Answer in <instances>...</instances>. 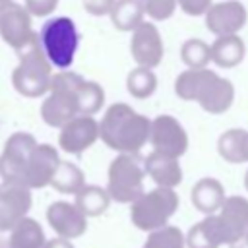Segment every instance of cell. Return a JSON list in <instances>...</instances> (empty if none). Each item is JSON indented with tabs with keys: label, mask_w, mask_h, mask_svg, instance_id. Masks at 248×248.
<instances>
[{
	"label": "cell",
	"mask_w": 248,
	"mask_h": 248,
	"mask_svg": "<svg viewBox=\"0 0 248 248\" xmlns=\"http://www.w3.org/2000/svg\"><path fill=\"white\" fill-rule=\"evenodd\" d=\"M149 134L151 120L126 103L110 105L99 122V138L107 147L118 153L138 155V151L149 141Z\"/></svg>",
	"instance_id": "6da1fadb"
},
{
	"label": "cell",
	"mask_w": 248,
	"mask_h": 248,
	"mask_svg": "<svg viewBox=\"0 0 248 248\" xmlns=\"http://www.w3.org/2000/svg\"><path fill=\"white\" fill-rule=\"evenodd\" d=\"M174 93L182 101L198 103L209 114H223L234 101V85L207 68H188L174 79Z\"/></svg>",
	"instance_id": "7a4b0ae2"
},
{
	"label": "cell",
	"mask_w": 248,
	"mask_h": 248,
	"mask_svg": "<svg viewBox=\"0 0 248 248\" xmlns=\"http://www.w3.org/2000/svg\"><path fill=\"white\" fill-rule=\"evenodd\" d=\"M83 78L70 70H60L52 74L50 89L41 105V116L50 128H62L66 122L81 114L79 107V87Z\"/></svg>",
	"instance_id": "3957f363"
},
{
	"label": "cell",
	"mask_w": 248,
	"mask_h": 248,
	"mask_svg": "<svg viewBox=\"0 0 248 248\" xmlns=\"http://www.w3.org/2000/svg\"><path fill=\"white\" fill-rule=\"evenodd\" d=\"M17 66L12 72V85L14 89L29 99H37L50 89L52 81V64L45 56L41 43H39V33L31 39L27 46L17 50Z\"/></svg>",
	"instance_id": "277c9868"
},
{
	"label": "cell",
	"mask_w": 248,
	"mask_h": 248,
	"mask_svg": "<svg viewBox=\"0 0 248 248\" xmlns=\"http://www.w3.org/2000/svg\"><path fill=\"white\" fill-rule=\"evenodd\" d=\"M39 43L45 56L54 68L68 70L74 64L79 46V31L74 19L66 16L50 17L43 23L39 31Z\"/></svg>",
	"instance_id": "5b68a950"
},
{
	"label": "cell",
	"mask_w": 248,
	"mask_h": 248,
	"mask_svg": "<svg viewBox=\"0 0 248 248\" xmlns=\"http://www.w3.org/2000/svg\"><path fill=\"white\" fill-rule=\"evenodd\" d=\"M178 205L180 198L174 188L157 186L149 192H143L130 203V221L136 229L151 232L169 225V219L176 213Z\"/></svg>",
	"instance_id": "8992f818"
},
{
	"label": "cell",
	"mask_w": 248,
	"mask_h": 248,
	"mask_svg": "<svg viewBox=\"0 0 248 248\" xmlns=\"http://www.w3.org/2000/svg\"><path fill=\"white\" fill-rule=\"evenodd\" d=\"M145 169L132 153H118L108 165L107 190L116 203H132L143 190Z\"/></svg>",
	"instance_id": "52a82bcc"
},
{
	"label": "cell",
	"mask_w": 248,
	"mask_h": 248,
	"mask_svg": "<svg viewBox=\"0 0 248 248\" xmlns=\"http://www.w3.org/2000/svg\"><path fill=\"white\" fill-rule=\"evenodd\" d=\"M209 217L221 244H232L248 232V200L244 196H227L221 209Z\"/></svg>",
	"instance_id": "ba28073f"
},
{
	"label": "cell",
	"mask_w": 248,
	"mask_h": 248,
	"mask_svg": "<svg viewBox=\"0 0 248 248\" xmlns=\"http://www.w3.org/2000/svg\"><path fill=\"white\" fill-rule=\"evenodd\" d=\"M35 35L37 33L31 27V12L25 6L14 0L0 4V37L8 46L17 52L27 46Z\"/></svg>",
	"instance_id": "9c48e42d"
},
{
	"label": "cell",
	"mask_w": 248,
	"mask_h": 248,
	"mask_svg": "<svg viewBox=\"0 0 248 248\" xmlns=\"http://www.w3.org/2000/svg\"><path fill=\"white\" fill-rule=\"evenodd\" d=\"M149 143L153 151H159L169 157H182L188 149V134L184 126L170 114H159L151 120Z\"/></svg>",
	"instance_id": "30bf717a"
},
{
	"label": "cell",
	"mask_w": 248,
	"mask_h": 248,
	"mask_svg": "<svg viewBox=\"0 0 248 248\" xmlns=\"http://www.w3.org/2000/svg\"><path fill=\"white\" fill-rule=\"evenodd\" d=\"M37 147V140L29 132H14L0 153V176L2 180H14L21 182L23 169Z\"/></svg>",
	"instance_id": "8fae6325"
},
{
	"label": "cell",
	"mask_w": 248,
	"mask_h": 248,
	"mask_svg": "<svg viewBox=\"0 0 248 248\" xmlns=\"http://www.w3.org/2000/svg\"><path fill=\"white\" fill-rule=\"evenodd\" d=\"M31 188L21 182L2 180L0 184V232L12 231L31 209Z\"/></svg>",
	"instance_id": "7c38bea8"
},
{
	"label": "cell",
	"mask_w": 248,
	"mask_h": 248,
	"mask_svg": "<svg viewBox=\"0 0 248 248\" xmlns=\"http://www.w3.org/2000/svg\"><path fill=\"white\" fill-rule=\"evenodd\" d=\"M99 140V122L91 114H78L60 128L58 147L70 155H81Z\"/></svg>",
	"instance_id": "4fadbf2b"
},
{
	"label": "cell",
	"mask_w": 248,
	"mask_h": 248,
	"mask_svg": "<svg viewBox=\"0 0 248 248\" xmlns=\"http://www.w3.org/2000/svg\"><path fill=\"white\" fill-rule=\"evenodd\" d=\"M130 52L138 66L157 68L165 56V45L155 23L143 21L132 31Z\"/></svg>",
	"instance_id": "5bb4252c"
},
{
	"label": "cell",
	"mask_w": 248,
	"mask_h": 248,
	"mask_svg": "<svg viewBox=\"0 0 248 248\" xmlns=\"http://www.w3.org/2000/svg\"><path fill=\"white\" fill-rule=\"evenodd\" d=\"M60 155L58 149L50 143H37V147L33 149L25 169H23V176H21V184H25L27 188L35 190V188H46L52 182L54 170L60 165Z\"/></svg>",
	"instance_id": "9a60e30c"
},
{
	"label": "cell",
	"mask_w": 248,
	"mask_h": 248,
	"mask_svg": "<svg viewBox=\"0 0 248 248\" xmlns=\"http://www.w3.org/2000/svg\"><path fill=\"white\" fill-rule=\"evenodd\" d=\"M205 29L215 37L221 35H238V31L246 25L248 12L238 0H225L211 4L205 12Z\"/></svg>",
	"instance_id": "2e32d148"
},
{
	"label": "cell",
	"mask_w": 248,
	"mask_h": 248,
	"mask_svg": "<svg viewBox=\"0 0 248 248\" xmlns=\"http://www.w3.org/2000/svg\"><path fill=\"white\" fill-rule=\"evenodd\" d=\"M46 221L50 229L56 232V236L74 240L85 234L87 231V215L70 202L58 200L52 202L46 209Z\"/></svg>",
	"instance_id": "e0dca14e"
},
{
	"label": "cell",
	"mask_w": 248,
	"mask_h": 248,
	"mask_svg": "<svg viewBox=\"0 0 248 248\" xmlns=\"http://www.w3.org/2000/svg\"><path fill=\"white\" fill-rule=\"evenodd\" d=\"M145 174L163 188H176L182 182V167L176 157L163 155L159 151H151L143 161Z\"/></svg>",
	"instance_id": "ac0fdd59"
},
{
	"label": "cell",
	"mask_w": 248,
	"mask_h": 248,
	"mask_svg": "<svg viewBox=\"0 0 248 248\" xmlns=\"http://www.w3.org/2000/svg\"><path fill=\"white\" fill-rule=\"evenodd\" d=\"M225 188L223 184L213 178V176H203L200 178L194 186H192V192H190V202L192 205L203 213V215H213L221 209L223 202H225Z\"/></svg>",
	"instance_id": "d6986e66"
},
{
	"label": "cell",
	"mask_w": 248,
	"mask_h": 248,
	"mask_svg": "<svg viewBox=\"0 0 248 248\" xmlns=\"http://www.w3.org/2000/svg\"><path fill=\"white\" fill-rule=\"evenodd\" d=\"M246 54V45L238 35H221L211 43V62L219 68H236Z\"/></svg>",
	"instance_id": "ffe728a7"
},
{
	"label": "cell",
	"mask_w": 248,
	"mask_h": 248,
	"mask_svg": "<svg viewBox=\"0 0 248 248\" xmlns=\"http://www.w3.org/2000/svg\"><path fill=\"white\" fill-rule=\"evenodd\" d=\"M46 242L45 231L33 217H23L12 231L8 238V248H43Z\"/></svg>",
	"instance_id": "44dd1931"
},
{
	"label": "cell",
	"mask_w": 248,
	"mask_h": 248,
	"mask_svg": "<svg viewBox=\"0 0 248 248\" xmlns=\"http://www.w3.org/2000/svg\"><path fill=\"white\" fill-rule=\"evenodd\" d=\"M110 202H112V198H110L108 190L107 188H101L97 184H85L76 194V200H74V203L87 217H99V215H103L108 209Z\"/></svg>",
	"instance_id": "7402d4cb"
},
{
	"label": "cell",
	"mask_w": 248,
	"mask_h": 248,
	"mask_svg": "<svg viewBox=\"0 0 248 248\" xmlns=\"http://www.w3.org/2000/svg\"><path fill=\"white\" fill-rule=\"evenodd\" d=\"M108 16H110L112 25L118 31H122V33H130L140 23L145 21L143 19L145 17V12H143L140 0H116Z\"/></svg>",
	"instance_id": "603a6c76"
},
{
	"label": "cell",
	"mask_w": 248,
	"mask_h": 248,
	"mask_svg": "<svg viewBox=\"0 0 248 248\" xmlns=\"http://www.w3.org/2000/svg\"><path fill=\"white\" fill-rule=\"evenodd\" d=\"M50 186L60 194H78L85 186V174L83 170L70 161H60L58 169L54 170Z\"/></svg>",
	"instance_id": "cb8c5ba5"
},
{
	"label": "cell",
	"mask_w": 248,
	"mask_h": 248,
	"mask_svg": "<svg viewBox=\"0 0 248 248\" xmlns=\"http://www.w3.org/2000/svg\"><path fill=\"white\" fill-rule=\"evenodd\" d=\"M126 89L134 99H147L157 89V76L153 68L136 66L126 76Z\"/></svg>",
	"instance_id": "d4e9b609"
},
{
	"label": "cell",
	"mask_w": 248,
	"mask_h": 248,
	"mask_svg": "<svg viewBox=\"0 0 248 248\" xmlns=\"http://www.w3.org/2000/svg\"><path fill=\"white\" fill-rule=\"evenodd\" d=\"M221 240L211 223V217L205 215L200 223L192 225L186 232V248H219Z\"/></svg>",
	"instance_id": "484cf974"
},
{
	"label": "cell",
	"mask_w": 248,
	"mask_h": 248,
	"mask_svg": "<svg viewBox=\"0 0 248 248\" xmlns=\"http://www.w3.org/2000/svg\"><path fill=\"white\" fill-rule=\"evenodd\" d=\"M141 248H186V234L174 225H165L147 232Z\"/></svg>",
	"instance_id": "4316f807"
},
{
	"label": "cell",
	"mask_w": 248,
	"mask_h": 248,
	"mask_svg": "<svg viewBox=\"0 0 248 248\" xmlns=\"http://www.w3.org/2000/svg\"><path fill=\"white\" fill-rule=\"evenodd\" d=\"M180 58L188 68H207L211 62V45L198 37L186 39L180 46Z\"/></svg>",
	"instance_id": "83f0119b"
},
{
	"label": "cell",
	"mask_w": 248,
	"mask_h": 248,
	"mask_svg": "<svg viewBox=\"0 0 248 248\" xmlns=\"http://www.w3.org/2000/svg\"><path fill=\"white\" fill-rule=\"evenodd\" d=\"M242 128H231L223 132L217 140V153L223 161L238 165L242 163Z\"/></svg>",
	"instance_id": "f1b7e54d"
},
{
	"label": "cell",
	"mask_w": 248,
	"mask_h": 248,
	"mask_svg": "<svg viewBox=\"0 0 248 248\" xmlns=\"http://www.w3.org/2000/svg\"><path fill=\"white\" fill-rule=\"evenodd\" d=\"M105 105V91L97 81H89L83 79L81 87H79V107H81V114H97L101 110V107Z\"/></svg>",
	"instance_id": "f546056e"
},
{
	"label": "cell",
	"mask_w": 248,
	"mask_h": 248,
	"mask_svg": "<svg viewBox=\"0 0 248 248\" xmlns=\"http://www.w3.org/2000/svg\"><path fill=\"white\" fill-rule=\"evenodd\" d=\"M145 16L153 21H165L169 17H172L178 0H140Z\"/></svg>",
	"instance_id": "4dcf8cb0"
},
{
	"label": "cell",
	"mask_w": 248,
	"mask_h": 248,
	"mask_svg": "<svg viewBox=\"0 0 248 248\" xmlns=\"http://www.w3.org/2000/svg\"><path fill=\"white\" fill-rule=\"evenodd\" d=\"M58 6V0H25V8L31 12V16L45 17L50 16Z\"/></svg>",
	"instance_id": "1f68e13d"
},
{
	"label": "cell",
	"mask_w": 248,
	"mask_h": 248,
	"mask_svg": "<svg viewBox=\"0 0 248 248\" xmlns=\"http://www.w3.org/2000/svg\"><path fill=\"white\" fill-rule=\"evenodd\" d=\"M213 0H178V8L188 16H205Z\"/></svg>",
	"instance_id": "d6a6232c"
},
{
	"label": "cell",
	"mask_w": 248,
	"mask_h": 248,
	"mask_svg": "<svg viewBox=\"0 0 248 248\" xmlns=\"http://www.w3.org/2000/svg\"><path fill=\"white\" fill-rule=\"evenodd\" d=\"M116 0H81L83 8L91 16H108Z\"/></svg>",
	"instance_id": "836d02e7"
},
{
	"label": "cell",
	"mask_w": 248,
	"mask_h": 248,
	"mask_svg": "<svg viewBox=\"0 0 248 248\" xmlns=\"http://www.w3.org/2000/svg\"><path fill=\"white\" fill-rule=\"evenodd\" d=\"M43 248H76V246L72 244V240H68V238H62V236H56V238H50V240H46Z\"/></svg>",
	"instance_id": "e575fe53"
},
{
	"label": "cell",
	"mask_w": 248,
	"mask_h": 248,
	"mask_svg": "<svg viewBox=\"0 0 248 248\" xmlns=\"http://www.w3.org/2000/svg\"><path fill=\"white\" fill-rule=\"evenodd\" d=\"M242 163H248V130L242 134Z\"/></svg>",
	"instance_id": "d590c367"
},
{
	"label": "cell",
	"mask_w": 248,
	"mask_h": 248,
	"mask_svg": "<svg viewBox=\"0 0 248 248\" xmlns=\"http://www.w3.org/2000/svg\"><path fill=\"white\" fill-rule=\"evenodd\" d=\"M229 248H248V236H242V238H238L236 242L229 244Z\"/></svg>",
	"instance_id": "8d00e7d4"
},
{
	"label": "cell",
	"mask_w": 248,
	"mask_h": 248,
	"mask_svg": "<svg viewBox=\"0 0 248 248\" xmlns=\"http://www.w3.org/2000/svg\"><path fill=\"white\" fill-rule=\"evenodd\" d=\"M244 186H246V190H248V170H246V174H244Z\"/></svg>",
	"instance_id": "74e56055"
},
{
	"label": "cell",
	"mask_w": 248,
	"mask_h": 248,
	"mask_svg": "<svg viewBox=\"0 0 248 248\" xmlns=\"http://www.w3.org/2000/svg\"><path fill=\"white\" fill-rule=\"evenodd\" d=\"M4 2H10V0H0V4H4Z\"/></svg>",
	"instance_id": "f35d334b"
},
{
	"label": "cell",
	"mask_w": 248,
	"mask_h": 248,
	"mask_svg": "<svg viewBox=\"0 0 248 248\" xmlns=\"http://www.w3.org/2000/svg\"><path fill=\"white\" fill-rule=\"evenodd\" d=\"M246 236H248V232H246Z\"/></svg>",
	"instance_id": "ab89813d"
}]
</instances>
